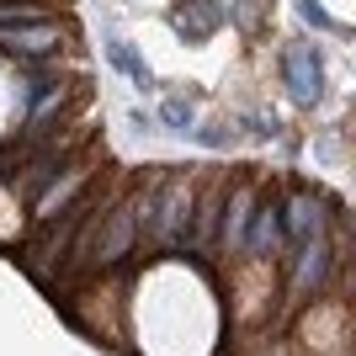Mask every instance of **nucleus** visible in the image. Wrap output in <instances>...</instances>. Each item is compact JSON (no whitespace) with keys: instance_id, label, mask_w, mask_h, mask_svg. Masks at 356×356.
Segmentation results:
<instances>
[{"instance_id":"nucleus-16","label":"nucleus","mask_w":356,"mask_h":356,"mask_svg":"<svg viewBox=\"0 0 356 356\" xmlns=\"http://www.w3.org/2000/svg\"><path fill=\"white\" fill-rule=\"evenodd\" d=\"M197 138H202V144H208V149H223V144H229V138H234V128H202V134H197Z\"/></svg>"},{"instance_id":"nucleus-5","label":"nucleus","mask_w":356,"mask_h":356,"mask_svg":"<svg viewBox=\"0 0 356 356\" xmlns=\"http://www.w3.org/2000/svg\"><path fill=\"white\" fill-rule=\"evenodd\" d=\"M138 208L144 202H122L112 218H106V229H102V239H96V261L102 266H112V261H122V255L134 250V234H138Z\"/></svg>"},{"instance_id":"nucleus-3","label":"nucleus","mask_w":356,"mask_h":356,"mask_svg":"<svg viewBox=\"0 0 356 356\" xmlns=\"http://www.w3.org/2000/svg\"><path fill=\"white\" fill-rule=\"evenodd\" d=\"M64 43V27L59 22H16V27H0V48L6 54H16V59H43V54H54V48Z\"/></svg>"},{"instance_id":"nucleus-1","label":"nucleus","mask_w":356,"mask_h":356,"mask_svg":"<svg viewBox=\"0 0 356 356\" xmlns=\"http://www.w3.org/2000/svg\"><path fill=\"white\" fill-rule=\"evenodd\" d=\"M186 223H192V186H186L181 176L165 181L160 197H144L138 229H149L160 245H186Z\"/></svg>"},{"instance_id":"nucleus-13","label":"nucleus","mask_w":356,"mask_h":356,"mask_svg":"<svg viewBox=\"0 0 356 356\" xmlns=\"http://www.w3.org/2000/svg\"><path fill=\"white\" fill-rule=\"evenodd\" d=\"M160 122H165V128H176V134H186V128H192V102L170 96V102L160 106Z\"/></svg>"},{"instance_id":"nucleus-15","label":"nucleus","mask_w":356,"mask_h":356,"mask_svg":"<svg viewBox=\"0 0 356 356\" xmlns=\"http://www.w3.org/2000/svg\"><path fill=\"white\" fill-rule=\"evenodd\" d=\"M298 11L309 16L314 27H325V32H335V16H330V11H325V6H319V0H298Z\"/></svg>"},{"instance_id":"nucleus-6","label":"nucleus","mask_w":356,"mask_h":356,"mask_svg":"<svg viewBox=\"0 0 356 356\" xmlns=\"http://www.w3.org/2000/svg\"><path fill=\"white\" fill-rule=\"evenodd\" d=\"M250 213H255V192L250 186H234L229 202H223V218H218V239L223 250H245V229H250Z\"/></svg>"},{"instance_id":"nucleus-14","label":"nucleus","mask_w":356,"mask_h":356,"mask_svg":"<svg viewBox=\"0 0 356 356\" xmlns=\"http://www.w3.org/2000/svg\"><path fill=\"white\" fill-rule=\"evenodd\" d=\"M48 90H59V80H48V74H27V80H22V106L32 112V106L43 102Z\"/></svg>"},{"instance_id":"nucleus-12","label":"nucleus","mask_w":356,"mask_h":356,"mask_svg":"<svg viewBox=\"0 0 356 356\" xmlns=\"http://www.w3.org/2000/svg\"><path fill=\"white\" fill-rule=\"evenodd\" d=\"M16 22H43V11L32 0H0V27H16Z\"/></svg>"},{"instance_id":"nucleus-10","label":"nucleus","mask_w":356,"mask_h":356,"mask_svg":"<svg viewBox=\"0 0 356 356\" xmlns=\"http://www.w3.org/2000/svg\"><path fill=\"white\" fill-rule=\"evenodd\" d=\"M298 250H303V261H298V293H314L330 271V245H325V234H319V239H303Z\"/></svg>"},{"instance_id":"nucleus-7","label":"nucleus","mask_w":356,"mask_h":356,"mask_svg":"<svg viewBox=\"0 0 356 356\" xmlns=\"http://www.w3.org/2000/svg\"><path fill=\"white\" fill-rule=\"evenodd\" d=\"M282 245V208L277 202H261L255 197V213H250V229H245V250L250 255H266V250H277Z\"/></svg>"},{"instance_id":"nucleus-9","label":"nucleus","mask_w":356,"mask_h":356,"mask_svg":"<svg viewBox=\"0 0 356 356\" xmlns=\"http://www.w3.org/2000/svg\"><path fill=\"white\" fill-rule=\"evenodd\" d=\"M80 186H86V170H80V165L59 170V176H54V181L43 186V197H38V218H43V223H54L64 208H70V197L80 192Z\"/></svg>"},{"instance_id":"nucleus-4","label":"nucleus","mask_w":356,"mask_h":356,"mask_svg":"<svg viewBox=\"0 0 356 356\" xmlns=\"http://www.w3.org/2000/svg\"><path fill=\"white\" fill-rule=\"evenodd\" d=\"M282 208V239H293V245H303V239H319L325 234V202L309 192L287 197V202H277Z\"/></svg>"},{"instance_id":"nucleus-11","label":"nucleus","mask_w":356,"mask_h":356,"mask_svg":"<svg viewBox=\"0 0 356 356\" xmlns=\"http://www.w3.org/2000/svg\"><path fill=\"white\" fill-rule=\"evenodd\" d=\"M106 59L118 64V70L128 74L134 86H149V80H154V74H149V64L138 59V54H134V48H128V43H106Z\"/></svg>"},{"instance_id":"nucleus-2","label":"nucleus","mask_w":356,"mask_h":356,"mask_svg":"<svg viewBox=\"0 0 356 356\" xmlns=\"http://www.w3.org/2000/svg\"><path fill=\"white\" fill-rule=\"evenodd\" d=\"M282 74H287V86H293V96L303 106L319 102V90H325V64L314 54V43H287L282 48Z\"/></svg>"},{"instance_id":"nucleus-8","label":"nucleus","mask_w":356,"mask_h":356,"mask_svg":"<svg viewBox=\"0 0 356 356\" xmlns=\"http://www.w3.org/2000/svg\"><path fill=\"white\" fill-rule=\"evenodd\" d=\"M170 27L181 32V38H208V32H218L223 27V6L218 0H186V6H176L170 11Z\"/></svg>"}]
</instances>
